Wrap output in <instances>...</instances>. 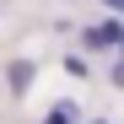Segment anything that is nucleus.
I'll use <instances>...</instances> for the list:
<instances>
[{
  "label": "nucleus",
  "instance_id": "1",
  "mask_svg": "<svg viewBox=\"0 0 124 124\" xmlns=\"http://www.w3.org/2000/svg\"><path fill=\"white\" fill-rule=\"evenodd\" d=\"M92 43H102V49H108V43H119V22H102V27H92Z\"/></svg>",
  "mask_w": 124,
  "mask_h": 124
},
{
  "label": "nucleus",
  "instance_id": "2",
  "mask_svg": "<svg viewBox=\"0 0 124 124\" xmlns=\"http://www.w3.org/2000/svg\"><path fill=\"white\" fill-rule=\"evenodd\" d=\"M27 81H32V65H27V59H16V65H11V86H16V92H22V86H27Z\"/></svg>",
  "mask_w": 124,
  "mask_h": 124
},
{
  "label": "nucleus",
  "instance_id": "3",
  "mask_svg": "<svg viewBox=\"0 0 124 124\" xmlns=\"http://www.w3.org/2000/svg\"><path fill=\"white\" fill-rule=\"evenodd\" d=\"M49 124H65V113H54V119H49Z\"/></svg>",
  "mask_w": 124,
  "mask_h": 124
}]
</instances>
